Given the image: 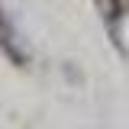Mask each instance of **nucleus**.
<instances>
[{"label": "nucleus", "instance_id": "f257e3e1", "mask_svg": "<svg viewBox=\"0 0 129 129\" xmlns=\"http://www.w3.org/2000/svg\"><path fill=\"white\" fill-rule=\"evenodd\" d=\"M0 48L7 52V58L13 64H26V55H23V48H19V39H16V29L10 26V19L7 13L0 10Z\"/></svg>", "mask_w": 129, "mask_h": 129}, {"label": "nucleus", "instance_id": "f03ea898", "mask_svg": "<svg viewBox=\"0 0 129 129\" xmlns=\"http://www.w3.org/2000/svg\"><path fill=\"white\" fill-rule=\"evenodd\" d=\"M97 7H100V13L107 16V19H116V16H119V0H97Z\"/></svg>", "mask_w": 129, "mask_h": 129}]
</instances>
